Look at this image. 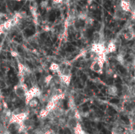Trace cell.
<instances>
[{
	"label": "cell",
	"mask_w": 135,
	"mask_h": 134,
	"mask_svg": "<svg viewBox=\"0 0 135 134\" xmlns=\"http://www.w3.org/2000/svg\"><path fill=\"white\" fill-rule=\"evenodd\" d=\"M104 64V63L98 61V60H96V61H94L92 63L90 66V69L92 71L95 72L96 73H102L103 72Z\"/></svg>",
	"instance_id": "7a4b0ae2"
},
{
	"label": "cell",
	"mask_w": 135,
	"mask_h": 134,
	"mask_svg": "<svg viewBox=\"0 0 135 134\" xmlns=\"http://www.w3.org/2000/svg\"><path fill=\"white\" fill-rule=\"evenodd\" d=\"M108 93L111 96H117L118 94V89L115 85H110L108 88Z\"/></svg>",
	"instance_id": "9c48e42d"
},
{
	"label": "cell",
	"mask_w": 135,
	"mask_h": 134,
	"mask_svg": "<svg viewBox=\"0 0 135 134\" xmlns=\"http://www.w3.org/2000/svg\"><path fill=\"white\" fill-rule=\"evenodd\" d=\"M61 83H65V85H69L71 83V76H63L61 75Z\"/></svg>",
	"instance_id": "30bf717a"
},
{
	"label": "cell",
	"mask_w": 135,
	"mask_h": 134,
	"mask_svg": "<svg viewBox=\"0 0 135 134\" xmlns=\"http://www.w3.org/2000/svg\"><path fill=\"white\" fill-rule=\"evenodd\" d=\"M15 1H22V0H15Z\"/></svg>",
	"instance_id": "4316f807"
},
{
	"label": "cell",
	"mask_w": 135,
	"mask_h": 134,
	"mask_svg": "<svg viewBox=\"0 0 135 134\" xmlns=\"http://www.w3.org/2000/svg\"><path fill=\"white\" fill-rule=\"evenodd\" d=\"M49 113V112L48 111V110H46V109H42V110H41L40 114V116H42V117H46V116H48Z\"/></svg>",
	"instance_id": "d6986e66"
},
{
	"label": "cell",
	"mask_w": 135,
	"mask_h": 134,
	"mask_svg": "<svg viewBox=\"0 0 135 134\" xmlns=\"http://www.w3.org/2000/svg\"><path fill=\"white\" fill-rule=\"evenodd\" d=\"M11 55H13V57H16L18 55V54H17V53L15 52V51H12L11 52Z\"/></svg>",
	"instance_id": "cb8c5ba5"
},
{
	"label": "cell",
	"mask_w": 135,
	"mask_h": 134,
	"mask_svg": "<svg viewBox=\"0 0 135 134\" xmlns=\"http://www.w3.org/2000/svg\"><path fill=\"white\" fill-rule=\"evenodd\" d=\"M124 38L126 41H131L135 37V32L133 30H129L123 34Z\"/></svg>",
	"instance_id": "8992f818"
},
{
	"label": "cell",
	"mask_w": 135,
	"mask_h": 134,
	"mask_svg": "<svg viewBox=\"0 0 135 134\" xmlns=\"http://www.w3.org/2000/svg\"><path fill=\"white\" fill-rule=\"evenodd\" d=\"M49 69H50V70H52V71L57 72V70H60V66H59V65H58L57 64H56V63H53L51 64Z\"/></svg>",
	"instance_id": "e0dca14e"
},
{
	"label": "cell",
	"mask_w": 135,
	"mask_h": 134,
	"mask_svg": "<svg viewBox=\"0 0 135 134\" xmlns=\"http://www.w3.org/2000/svg\"><path fill=\"white\" fill-rule=\"evenodd\" d=\"M61 74L63 76H71V72L70 69H69L68 68H65L63 69V70L61 71Z\"/></svg>",
	"instance_id": "2e32d148"
},
{
	"label": "cell",
	"mask_w": 135,
	"mask_h": 134,
	"mask_svg": "<svg viewBox=\"0 0 135 134\" xmlns=\"http://www.w3.org/2000/svg\"><path fill=\"white\" fill-rule=\"evenodd\" d=\"M28 104L32 108L36 107L38 106V100L37 99H36V97H34V98L32 99L30 101L28 102Z\"/></svg>",
	"instance_id": "7c38bea8"
},
{
	"label": "cell",
	"mask_w": 135,
	"mask_h": 134,
	"mask_svg": "<svg viewBox=\"0 0 135 134\" xmlns=\"http://www.w3.org/2000/svg\"><path fill=\"white\" fill-rule=\"evenodd\" d=\"M68 124L70 126L74 128V127L77 126V120L76 119L74 116H73V117H71V118L69 120Z\"/></svg>",
	"instance_id": "5bb4252c"
},
{
	"label": "cell",
	"mask_w": 135,
	"mask_h": 134,
	"mask_svg": "<svg viewBox=\"0 0 135 134\" xmlns=\"http://www.w3.org/2000/svg\"><path fill=\"white\" fill-rule=\"evenodd\" d=\"M132 50H133V51L135 52V43L133 45H132Z\"/></svg>",
	"instance_id": "d4e9b609"
},
{
	"label": "cell",
	"mask_w": 135,
	"mask_h": 134,
	"mask_svg": "<svg viewBox=\"0 0 135 134\" xmlns=\"http://www.w3.org/2000/svg\"><path fill=\"white\" fill-rule=\"evenodd\" d=\"M55 106H56V103L49 100V101L48 102V104H47V105H46V109L47 110H48L49 112H51V111H52V110H53V109L55 107Z\"/></svg>",
	"instance_id": "8fae6325"
},
{
	"label": "cell",
	"mask_w": 135,
	"mask_h": 134,
	"mask_svg": "<svg viewBox=\"0 0 135 134\" xmlns=\"http://www.w3.org/2000/svg\"><path fill=\"white\" fill-rule=\"evenodd\" d=\"M0 16H1V15H0Z\"/></svg>",
	"instance_id": "83f0119b"
},
{
	"label": "cell",
	"mask_w": 135,
	"mask_h": 134,
	"mask_svg": "<svg viewBox=\"0 0 135 134\" xmlns=\"http://www.w3.org/2000/svg\"><path fill=\"white\" fill-rule=\"evenodd\" d=\"M53 2L55 4H61L63 3V0H53Z\"/></svg>",
	"instance_id": "7402d4cb"
},
{
	"label": "cell",
	"mask_w": 135,
	"mask_h": 134,
	"mask_svg": "<svg viewBox=\"0 0 135 134\" xmlns=\"http://www.w3.org/2000/svg\"><path fill=\"white\" fill-rule=\"evenodd\" d=\"M126 16V12H125L120 6L117 7L115 11L114 17L117 20H123Z\"/></svg>",
	"instance_id": "3957f363"
},
{
	"label": "cell",
	"mask_w": 135,
	"mask_h": 134,
	"mask_svg": "<svg viewBox=\"0 0 135 134\" xmlns=\"http://www.w3.org/2000/svg\"><path fill=\"white\" fill-rule=\"evenodd\" d=\"M28 92L32 95L33 97H40L41 96V91L37 86H33L28 90Z\"/></svg>",
	"instance_id": "5b68a950"
},
{
	"label": "cell",
	"mask_w": 135,
	"mask_h": 134,
	"mask_svg": "<svg viewBox=\"0 0 135 134\" xmlns=\"http://www.w3.org/2000/svg\"><path fill=\"white\" fill-rule=\"evenodd\" d=\"M41 5H42V7H45L47 6V2H43L42 3V4H41Z\"/></svg>",
	"instance_id": "603a6c76"
},
{
	"label": "cell",
	"mask_w": 135,
	"mask_h": 134,
	"mask_svg": "<svg viewBox=\"0 0 135 134\" xmlns=\"http://www.w3.org/2000/svg\"><path fill=\"white\" fill-rule=\"evenodd\" d=\"M3 26L4 30H10L11 28L12 27V23H11V19H9L8 21H5L3 24Z\"/></svg>",
	"instance_id": "4fadbf2b"
},
{
	"label": "cell",
	"mask_w": 135,
	"mask_h": 134,
	"mask_svg": "<svg viewBox=\"0 0 135 134\" xmlns=\"http://www.w3.org/2000/svg\"><path fill=\"white\" fill-rule=\"evenodd\" d=\"M14 90H15V95L20 99L25 98L26 94L28 91L27 85L23 83H21L19 85H16L14 88Z\"/></svg>",
	"instance_id": "6da1fadb"
},
{
	"label": "cell",
	"mask_w": 135,
	"mask_h": 134,
	"mask_svg": "<svg viewBox=\"0 0 135 134\" xmlns=\"http://www.w3.org/2000/svg\"><path fill=\"white\" fill-rule=\"evenodd\" d=\"M102 40V36L99 32H96L93 35V42L94 43H100Z\"/></svg>",
	"instance_id": "52a82bcc"
},
{
	"label": "cell",
	"mask_w": 135,
	"mask_h": 134,
	"mask_svg": "<svg viewBox=\"0 0 135 134\" xmlns=\"http://www.w3.org/2000/svg\"><path fill=\"white\" fill-rule=\"evenodd\" d=\"M119 6L125 12L128 13L131 11V3L129 0H121Z\"/></svg>",
	"instance_id": "277c9868"
},
{
	"label": "cell",
	"mask_w": 135,
	"mask_h": 134,
	"mask_svg": "<svg viewBox=\"0 0 135 134\" xmlns=\"http://www.w3.org/2000/svg\"><path fill=\"white\" fill-rule=\"evenodd\" d=\"M85 21H86V24H90V25H92V23H93V22H94V20L92 19V18H90V17H87V18H86Z\"/></svg>",
	"instance_id": "44dd1931"
},
{
	"label": "cell",
	"mask_w": 135,
	"mask_h": 134,
	"mask_svg": "<svg viewBox=\"0 0 135 134\" xmlns=\"http://www.w3.org/2000/svg\"><path fill=\"white\" fill-rule=\"evenodd\" d=\"M131 17H132V19L135 21V6H134L131 9Z\"/></svg>",
	"instance_id": "ffe728a7"
},
{
	"label": "cell",
	"mask_w": 135,
	"mask_h": 134,
	"mask_svg": "<svg viewBox=\"0 0 135 134\" xmlns=\"http://www.w3.org/2000/svg\"><path fill=\"white\" fill-rule=\"evenodd\" d=\"M133 79H134V82H135V74H134V77H133Z\"/></svg>",
	"instance_id": "484cf974"
},
{
	"label": "cell",
	"mask_w": 135,
	"mask_h": 134,
	"mask_svg": "<svg viewBox=\"0 0 135 134\" xmlns=\"http://www.w3.org/2000/svg\"><path fill=\"white\" fill-rule=\"evenodd\" d=\"M53 79V76L52 75H48V76H46L44 79V83H47V84H49L51 83V82L52 81Z\"/></svg>",
	"instance_id": "ac0fdd59"
},
{
	"label": "cell",
	"mask_w": 135,
	"mask_h": 134,
	"mask_svg": "<svg viewBox=\"0 0 135 134\" xmlns=\"http://www.w3.org/2000/svg\"><path fill=\"white\" fill-rule=\"evenodd\" d=\"M18 69H19V72L20 74L24 75L25 66H24L22 63H19L18 64Z\"/></svg>",
	"instance_id": "9a60e30c"
},
{
	"label": "cell",
	"mask_w": 135,
	"mask_h": 134,
	"mask_svg": "<svg viewBox=\"0 0 135 134\" xmlns=\"http://www.w3.org/2000/svg\"><path fill=\"white\" fill-rule=\"evenodd\" d=\"M116 49H117V47H116L115 44L114 43L113 41H111L109 43L107 47L106 48V54L109 53L115 52Z\"/></svg>",
	"instance_id": "ba28073f"
}]
</instances>
